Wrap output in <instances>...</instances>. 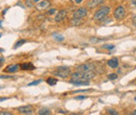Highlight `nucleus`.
<instances>
[{"label":"nucleus","instance_id":"nucleus-1","mask_svg":"<svg viewBox=\"0 0 136 115\" xmlns=\"http://www.w3.org/2000/svg\"><path fill=\"white\" fill-rule=\"evenodd\" d=\"M110 11H111L110 6H103V8L98 9L95 12V14L93 16V19L94 20H102L103 18H105V17L108 16V14L110 13Z\"/></svg>","mask_w":136,"mask_h":115},{"label":"nucleus","instance_id":"nucleus-2","mask_svg":"<svg viewBox=\"0 0 136 115\" xmlns=\"http://www.w3.org/2000/svg\"><path fill=\"white\" fill-rule=\"evenodd\" d=\"M53 74L57 75V76H59V77L66 78V77H68V76L71 74V70H70L69 67L61 66V67H58L56 71H53Z\"/></svg>","mask_w":136,"mask_h":115},{"label":"nucleus","instance_id":"nucleus-3","mask_svg":"<svg viewBox=\"0 0 136 115\" xmlns=\"http://www.w3.org/2000/svg\"><path fill=\"white\" fill-rule=\"evenodd\" d=\"M95 67V65L93 63H84L81 64L76 67V71H81V72H87V71H91L93 70Z\"/></svg>","mask_w":136,"mask_h":115},{"label":"nucleus","instance_id":"nucleus-4","mask_svg":"<svg viewBox=\"0 0 136 115\" xmlns=\"http://www.w3.org/2000/svg\"><path fill=\"white\" fill-rule=\"evenodd\" d=\"M73 18L74 19H82L87 16V9L86 8H80L73 12Z\"/></svg>","mask_w":136,"mask_h":115},{"label":"nucleus","instance_id":"nucleus-5","mask_svg":"<svg viewBox=\"0 0 136 115\" xmlns=\"http://www.w3.org/2000/svg\"><path fill=\"white\" fill-rule=\"evenodd\" d=\"M126 16V10L124 6H117L114 11V18L117 20H121Z\"/></svg>","mask_w":136,"mask_h":115},{"label":"nucleus","instance_id":"nucleus-6","mask_svg":"<svg viewBox=\"0 0 136 115\" xmlns=\"http://www.w3.org/2000/svg\"><path fill=\"white\" fill-rule=\"evenodd\" d=\"M18 111L19 113L21 114H33V107L27 105V106H22V107H19L18 108Z\"/></svg>","mask_w":136,"mask_h":115},{"label":"nucleus","instance_id":"nucleus-7","mask_svg":"<svg viewBox=\"0 0 136 115\" xmlns=\"http://www.w3.org/2000/svg\"><path fill=\"white\" fill-rule=\"evenodd\" d=\"M66 15H67V12H66L65 10H61V11L57 14V16L54 17V21H56V22H62V21L66 18Z\"/></svg>","mask_w":136,"mask_h":115},{"label":"nucleus","instance_id":"nucleus-8","mask_svg":"<svg viewBox=\"0 0 136 115\" xmlns=\"http://www.w3.org/2000/svg\"><path fill=\"white\" fill-rule=\"evenodd\" d=\"M19 68H20V65H18V64L10 65V66L5 67V69H4V72H8V73H14V72H16V71H17Z\"/></svg>","mask_w":136,"mask_h":115},{"label":"nucleus","instance_id":"nucleus-9","mask_svg":"<svg viewBox=\"0 0 136 115\" xmlns=\"http://www.w3.org/2000/svg\"><path fill=\"white\" fill-rule=\"evenodd\" d=\"M105 0H90V1L87 3V6L90 8V9H93V8H96L98 5H101Z\"/></svg>","mask_w":136,"mask_h":115},{"label":"nucleus","instance_id":"nucleus-10","mask_svg":"<svg viewBox=\"0 0 136 115\" xmlns=\"http://www.w3.org/2000/svg\"><path fill=\"white\" fill-rule=\"evenodd\" d=\"M49 5H50V2H49V1H47V0H43V1L38 2L37 8H38V10H45V9H47Z\"/></svg>","mask_w":136,"mask_h":115},{"label":"nucleus","instance_id":"nucleus-11","mask_svg":"<svg viewBox=\"0 0 136 115\" xmlns=\"http://www.w3.org/2000/svg\"><path fill=\"white\" fill-rule=\"evenodd\" d=\"M20 68L22 70H34L35 66L32 63H23V64L20 65Z\"/></svg>","mask_w":136,"mask_h":115},{"label":"nucleus","instance_id":"nucleus-12","mask_svg":"<svg viewBox=\"0 0 136 115\" xmlns=\"http://www.w3.org/2000/svg\"><path fill=\"white\" fill-rule=\"evenodd\" d=\"M108 65L111 68H117L118 67V60L116 58H113V59H110L108 61Z\"/></svg>","mask_w":136,"mask_h":115},{"label":"nucleus","instance_id":"nucleus-13","mask_svg":"<svg viewBox=\"0 0 136 115\" xmlns=\"http://www.w3.org/2000/svg\"><path fill=\"white\" fill-rule=\"evenodd\" d=\"M75 86H81V85H84V86H88L89 85V81H83V80H81V81H72V82H69Z\"/></svg>","mask_w":136,"mask_h":115},{"label":"nucleus","instance_id":"nucleus-14","mask_svg":"<svg viewBox=\"0 0 136 115\" xmlns=\"http://www.w3.org/2000/svg\"><path fill=\"white\" fill-rule=\"evenodd\" d=\"M109 38H90V42L91 43H98V42H103L108 40Z\"/></svg>","mask_w":136,"mask_h":115},{"label":"nucleus","instance_id":"nucleus-15","mask_svg":"<svg viewBox=\"0 0 136 115\" xmlns=\"http://www.w3.org/2000/svg\"><path fill=\"white\" fill-rule=\"evenodd\" d=\"M46 83H47L48 85H50V86H54V85L58 83V81H57L56 78H53V77H48V78L46 80Z\"/></svg>","mask_w":136,"mask_h":115},{"label":"nucleus","instance_id":"nucleus-16","mask_svg":"<svg viewBox=\"0 0 136 115\" xmlns=\"http://www.w3.org/2000/svg\"><path fill=\"white\" fill-rule=\"evenodd\" d=\"M38 114L39 115H49V114H51V112L48 110V109H41L39 112H38Z\"/></svg>","mask_w":136,"mask_h":115},{"label":"nucleus","instance_id":"nucleus-17","mask_svg":"<svg viewBox=\"0 0 136 115\" xmlns=\"http://www.w3.org/2000/svg\"><path fill=\"white\" fill-rule=\"evenodd\" d=\"M24 43H26V40H19V41H17L16 44L14 45V48H18V47L22 46Z\"/></svg>","mask_w":136,"mask_h":115},{"label":"nucleus","instance_id":"nucleus-18","mask_svg":"<svg viewBox=\"0 0 136 115\" xmlns=\"http://www.w3.org/2000/svg\"><path fill=\"white\" fill-rule=\"evenodd\" d=\"M52 37H53L54 39H56L57 41H60V42L64 40V37H62L61 35H58V34H53V35H52Z\"/></svg>","mask_w":136,"mask_h":115},{"label":"nucleus","instance_id":"nucleus-19","mask_svg":"<svg viewBox=\"0 0 136 115\" xmlns=\"http://www.w3.org/2000/svg\"><path fill=\"white\" fill-rule=\"evenodd\" d=\"M107 113L108 114H112V115H118V112L114 109H107Z\"/></svg>","mask_w":136,"mask_h":115},{"label":"nucleus","instance_id":"nucleus-20","mask_svg":"<svg viewBox=\"0 0 136 115\" xmlns=\"http://www.w3.org/2000/svg\"><path fill=\"white\" fill-rule=\"evenodd\" d=\"M103 48L104 49H109V50H111L114 48V45L113 44H107V45H103Z\"/></svg>","mask_w":136,"mask_h":115},{"label":"nucleus","instance_id":"nucleus-21","mask_svg":"<svg viewBox=\"0 0 136 115\" xmlns=\"http://www.w3.org/2000/svg\"><path fill=\"white\" fill-rule=\"evenodd\" d=\"M108 78L110 80V81H114V80H116V78H117V74H116V73L109 74V75H108Z\"/></svg>","mask_w":136,"mask_h":115},{"label":"nucleus","instance_id":"nucleus-22","mask_svg":"<svg viewBox=\"0 0 136 115\" xmlns=\"http://www.w3.org/2000/svg\"><path fill=\"white\" fill-rule=\"evenodd\" d=\"M42 81L41 80H38V81H34V82H32V83H30L28 85H27V86H36V85H39L40 83H41Z\"/></svg>","mask_w":136,"mask_h":115},{"label":"nucleus","instance_id":"nucleus-23","mask_svg":"<svg viewBox=\"0 0 136 115\" xmlns=\"http://www.w3.org/2000/svg\"><path fill=\"white\" fill-rule=\"evenodd\" d=\"M91 91V89H83V90H75V91H72V93H81V92H89Z\"/></svg>","mask_w":136,"mask_h":115},{"label":"nucleus","instance_id":"nucleus-24","mask_svg":"<svg viewBox=\"0 0 136 115\" xmlns=\"http://www.w3.org/2000/svg\"><path fill=\"white\" fill-rule=\"evenodd\" d=\"M56 12H57L56 9H50V10L48 11V14H49V15H52V14H56Z\"/></svg>","mask_w":136,"mask_h":115},{"label":"nucleus","instance_id":"nucleus-25","mask_svg":"<svg viewBox=\"0 0 136 115\" xmlns=\"http://www.w3.org/2000/svg\"><path fill=\"white\" fill-rule=\"evenodd\" d=\"M0 115H12L11 112H6V111H1L0 112Z\"/></svg>","mask_w":136,"mask_h":115},{"label":"nucleus","instance_id":"nucleus-26","mask_svg":"<svg viewBox=\"0 0 136 115\" xmlns=\"http://www.w3.org/2000/svg\"><path fill=\"white\" fill-rule=\"evenodd\" d=\"M85 98H87L86 95H82V96H76L75 97V99H85Z\"/></svg>","mask_w":136,"mask_h":115},{"label":"nucleus","instance_id":"nucleus-27","mask_svg":"<svg viewBox=\"0 0 136 115\" xmlns=\"http://www.w3.org/2000/svg\"><path fill=\"white\" fill-rule=\"evenodd\" d=\"M132 23L134 26H136V16H133L132 17Z\"/></svg>","mask_w":136,"mask_h":115},{"label":"nucleus","instance_id":"nucleus-28","mask_svg":"<svg viewBox=\"0 0 136 115\" xmlns=\"http://www.w3.org/2000/svg\"><path fill=\"white\" fill-rule=\"evenodd\" d=\"M131 5L132 6H134V8H136V0H131Z\"/></svg>","mask_w":136,"mask_h":115},{"label":"nucleus","instance_id":"nucleus-29","mask_svg":"<svg viewBox=\"0 0 136 115\" xmlns=\"http://www.w3.org/2000/svg\"><path fill=\"white\" fill-rule=\"evenodd\" d=\"M4 62V59H3V58H0V66H1L2 65V63Z\"/></svg>","mask_w":136,"mask_h":115},{"label":"nucleus","instance_id":"nucleus-30","mask_svg":"<svg viewBox=\"0 0 136 115\" xmlns=\"http://www.w3.org/2000/svg\"><path fill=\"white\" fill-rule=\"evenodd\" d=\"M82 1H83V0H74V2H75V3H81Z\"/></svg>","mask_w":136,"mask_h":115},{"label":"nucleus","instance_id":"nucleus-31","mask_svg":"<svg viewBox=\"0 0 136 115\" xmlns=\"http://www.w3.org/2000/svg\"><path fill=\"white\" fill-rule=\"evenodd\" d=\"M5 99H8L6 97H1V98H0V102H3V100H5Z\"/></svg>","mask_w":136,"mask_h":115},{"label":"nucleus","instance_id":"nucleus-32","mask_svg":"<svg viewBox=\"0 0 136 115\" xmlns=\"http://www.w3.org/2000/svg\"><path fill=\"white\" fill-rule=\"evenodd\" d=\"M59 113H67V112H65V111H63V110H60Z\"/></svg>","mask_w":136,"mask_h":115},{"label":"nucleus","instance_id":"nucleus-33","mask_svg":"<svg viewBox=\"0 0 136 115\" xmlns=\"http://www.w3.org/2000/svg\"><path fill=\"white\" fill-rule=\"evenodd\" d=\"M131 114H133V115H135V114H136V110H135V111H134V112H132V113H131Z\"/></svg>","mask_w":136,"mask_h":115},{"label":"nucleus","instance_id":"nucleus-34","mask_svg":"<svg viewBox=\"0 0 136 115\" xmlns=\"http://www.w3.org/2000/svg\"><path fill=\"white\" fill-rule=\"evenodd\" d=\"M39 1V0H34V2H38Z\"/></svg>","mask_w":136,"mask_h":115},{"label":"nucleus","instance_id":"nucleus-35","mask_svg":"<svg viewBox=\"0 0 136 115\" xmlns=\"http://www.w3.org/2000/svg\"><path fill=\"white\" fill-rule=\"evenodd\" d=\"M1 88H2V86H0V89H1Z\"/></svg>","mask_w":136,"mask_h":115},{"label":"nucleus","instance_id":"nucleus-36","mask_svg":"<svg viewBox=\"0 0 136 115\" xmlns=\"http://www.w3.org/2000/svg\"><path fill=\"white\" fill-rule=\"evenodd\" d=\"M0 38H1V34H0Z\"/></svg>","mask_w":136,"mask_h":115},{"label":"nucleus","instance_id":"nucleus-37","mask_svg":"<svg viewBox=\"0 0 136 115\" xmlns=\"http://www.w3.org/2000/svg\"><path fill=\"white\" fill-rule=\"evenodd\" d=\"M134 99H135V100H136V97H135V98H134Z\"/></svg>","mask_w":136,"mask_h":115}]
</instances>
